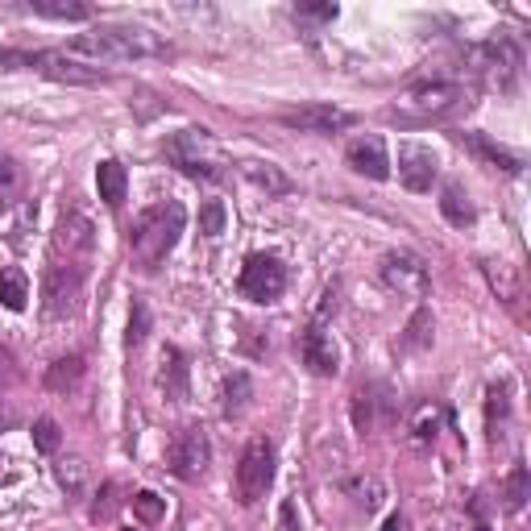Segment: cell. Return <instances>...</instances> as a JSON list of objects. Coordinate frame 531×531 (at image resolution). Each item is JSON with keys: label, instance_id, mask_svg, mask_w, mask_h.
<instances>
[{"label": "cell", "instance_id": "cell-25", "mask_svg": "<svg viewBox=\"0 0 531 531\" xmlns=\"http://www.w3.org/2000/svg\"><path fill=\"white\" fill-rule=\"evenodd\" d=\"M241 171H245L249 183H258L266 195H287V191H291V179H287L283 171H278L274 162H245Z\"/></svg>", "mask_w": 531, "mask_h": 531}, {"label": "cell", "instance_id": "cell-20", "mask_svg": "<svg viewBox=\"0 0 531 531\" xmlns=\"http://www.w3.org/2000/svg\"><path fill=\"white\" fill-rule=\"evenodd\" d=\"M432 337H436V320H432V307H415L403 337H399V349L403 353H424L432 349Z\"/></svg>", "mask_w": 531, "mask_h": 531}, {"label": "cell", "instance_id": "cell-12", "mask_svg": "<svg viewBox=\"0 0 531 531\" xmlns=\"http://www.w3.org/2000/svg\"><path fill=\"white\" fill-rule=\"evenodd\" d=\"M287 129H299V133H341L353 125V113L337 104H303V108H287V113H278Z\"/></svg>", "mask_w": 531, "mask_h": 531}, {"label": "cell", "instance_id": "cell-34", "mask_svg": "<svg viewBox=\"0 0 531 531\" xmlns=\"http://www.w3.org/2000/svg\"><path fill=\"white\" fill-rule=\"evenodd\" d=\"M225 220H229L225 204H220V200H208V204L200 208V233H204V237H220V233H225Z\"/></svg>", "mask_w": 531, "mask_h": 531}, {"label": "cell", "instance_id": "cell-23", "mask_svg": "<svg viewBox=\"0 0 531 531\" xmlns=\"http://www.w3.org/2000/svg\"><path fill=\"white\" fill-rule=\"evenodd\" d=\"M25 299H30V278H25L17 266H5L0 270V307L25 312Z\"/></svg>", "mask_w": 531, "mask_h": 531}, {"label": "cell", "instance_id": "cell-16", "mask_svg": "<svg viewBox=\"0 0 531 531\" xmlns=\"http://www.w3.org/2000/svg\"><path fill=\"white\" fill-rule=\"evenodd\" d=\"M187 378H191V370H187V357H183V349H175V345H166L162 349V366H158V390L171 403H183L187 399Z\"/></svg>", "mask_w": 531, "mask_h": 531}, {"label": "cell", "instance_id": "cell-32", "mask_svg": "<svg viewBox=\"0 0 531 531\" xmlns=\"http://www.w3.org/2000/svg\"><path fill=\"white\" fill-rule=\"evenodd\" d=\"M121 511V486L117 482H104L96 490V502H92V523H113Z\"/></svg>", "mask_w": 531, "mask_h": 531}, {"label": "cell", "instance_id": "cell-27", "mask_svg": "<svg viewBox=\"0 0 531 531\" xmlns=\"http://www.w3.org/2000/svg\"><path fill=\"white\" fill-rule=\"evenodd\" d=\"M79 378H83V357L79 353H67V357H59L54 366L46 370V386L50 390H71V386H79Z\"/></svg>", "mask_w": 531, "mask_h": 531}, {"label": "cell", "instance_id": "cell-29", "mask_svg": "<svg viewBox=\"0 0 531 531\" xmlns=\"http://www.w3.org/2000/svg\"><path fill=\"white\" fill-rule=\"evenodd\" d=\"M150 328H154V316H150V303L146 299H133L129 307V332H125V345L137 349V345H146L150 337Z\"/></svg>", "mask_w": 531, "mask_h": 531}, {"label": "cell", "instance_id": "cell-14", "mask_svg": "<svg viewBox=\"0 0 531 531\" xmlns=\"http://www.w3.org/2000/svg\"><path fill=\"white\" fill-rule=\"evenodd\" d=\"M299 357H303V366L312 374H320V378H332L341 370V353H337V345H332V337L320 324L299 332Z\"/></svg>", "mask_w": 531, "mask_h": 531}, {"label": "cell", "instance_id": "cell-21", "mask_svg": "<svg viewBox=\"0 0 531 531\" xmlns=\"http://www.w3.org/2000/svg\"><path fill=\"white\" fill-rule=\"evenodd\" d=\"M440 216L449 220L453 229H469L473 220H478V212H473V204H469V195L461 191V183H444V191H440Z\"/></svg>", "mask_w": 531, "mask_h": 531}, {"label": "cell", "instance_id": "cell-4", "mask_svg": "<svg viewBox=\"0 0 531 531\" xmlns=\"http://www.w3.org/2000/svg\"><path fill=\"white\" fill-rule=\"evenodd\" d=\"M270 486H274V444L266 436H254L237 461V502L254 507V502L266 498Z\"/></svg>", "mask_w": 531, "mask_h": 531}, {"label": "cell", "instance_id": "cell-11", "mask_svg": "<svg viewBox=\"0 0 531 531\" xmlns=\"http://www.w3.org/2000/svg\"><path fill=\"white\" fill-rule=\"evenodd\" d=\"M378 274H382V283L395 291V295H407V299H424L428 291H432V274H428V266H424V258H415V254H386L382 258V266H378Z\"/></svg>", "mask_w": 531, "mask_h": 531}, {"label": "cell", "instance_id": "cell-24", "mask_svg": "<svg viewBox=\"0 0 531 531\" xmlns=\"http://www.w3.org/2000/svg\"><path fill=\"white\" fill-rule=\"evenodd\" d=\"M378 395H382V399H374V386H370V390L361 386L357 395H353V428H357L361 436L378 428V407L386 403V390H382V386H378Z\"/></svg>", "mask_w": 531, "mask_h": 531}, {"label": "cell", "instance_id": "cell-15", "mask_svg": "<svg viewBox=\"0 0 531 531\" xmlns=\"http://www.w3.org/2000/svg\"><path fill=\"white\" fill-rule=\"evenodd\" d=\"M345 162L366 179H390V158H386L382 137H357V142H349Z\"/></svg>", "mask_w": 531, "mask_h": 531}, {"label": "cell", "instance_id": "cell-8", "mask_svg": "<svg viewBox=\"0 0 531 531\" xmlns=\"http://www.w3.org/2000/svg\"><path fill=\"white\" fill-rule=\"evenodd\" d=\"M54 262L59 266H83L92 258V249H96V229H92V220L83 216V212H63L59 216V225H54Z\"/></svg>", "mask_w": 531, "mask_h": 531}, {"label": "cell", "instance_id": "cell-40", "mask_svg": "<svg viewBox=\"0 0 531 531\" xmlns=\"http://www.w3.org/2000/svg\"><path fill=\"white\" fill-rule=\"evenodd\" d=\"M337 295H341V291H337V287H328V291H324V303H320V312H316V316H320V320H328V316H332V312H337Z\"/></svg>", "mask_w": 531, "mask_h": 531}, {"label": "cell", "instance_id": "cell-31", "mask_svg": "<svg viewBox=\"0 0 531 531\" xmlns=\"http://www.w3.org/2000/svg\"><path fill=\"white\" fill-rule=\"evenodd\" d=\"M249 390H254V386H249V374H229L225 378V415L229 419H237L245 407H249Z\"/></svg>", "mask_w": 531, "mask_h": 531}, {"label": "cell", "instance_id": "cell-30", "mask_svg": "<svg viewBox=\"0 0 531 531\" xmlns=\"http://www.w3.org/2000/svg\"><path fill=\"white\" fill-rule=\"evenodd\" d=\"M436 432H440V407H432V403L415 407V415H411V440L415 444H432Z\"/></svg>", "mask_w": 531, "mask_h": 531}, {"label": "cell", "instance_id": "cell-42", "mask_svg": "<svg viewBox=\"0 0 531 531\" xmlns=\"http://www.w3.org/2000/svg\"><path fill=\"white\" fill-rule=\"evenodd\" d=\"M382 531H403V519H399V515H390V519H386V527H382Z\"/></svg>", "mask_w": 531, "mask_h": 531}, {"label": "cell", "instance_id": "cell-39", "mask_svg": "<svg viewBox=\"0 0 531 531\" xmlns=\"http://www.w3.org/2000/svg\"><path fill=\"white\" fill-rule=\"evenodd\" d=\"M278 531H299V515H295V502H283V507H278Z\"/></svg>", "mask_w": 531, "mask_h": 531}, {"label": "cell", "instance_id": "cell-43", "mask_svg": "<svg viewBox=\"0 0 531 531\" xmlns=\"http://www.w3.org/2000/svg\"><path fill=\"white\" fill-rule=\"evenodd\" d=\"M0 212H5V200H0Z\"/></svg>", "mask_w": 531, "mask_h": 531}, {"label": "cell", "instance_id": "cell-6", "mask_svg": "<svg viewBox=\"0 0 531 531\" xmlns=\"http://www.w3.org/2000/svg\"><path fill=\"white\" fill-rule=\"evenodd\" d=\"M469 59H473V67H478V75L490 83V88H498V92H511L515 83H519V75H523V50L511 38L473 46Z\"/></svg>", "mask_w": 531, "mask_h": 531}, {"label": "cell", "instance_id": "cell-17", "mask_svg": "<svg viewBox=\"0 0 531 531\" xmlns=\"http://www.w3.org/2000/svg\"><path fill=\"white\" fill-rule=\"evenodd\" d=\"M511 428V386L507 382H494L486 390V432H490V444H498Z\"/></svg>", "mask_w": 531, "mask_h": 531}, {"label": "cell", "instance_id": "cell-37", "mask_svg": "<svg viewBox=\"0 0 531 531\" xmlns=\"http://www.w3.org/2000/svg\"><path fill=\"white\" fill-rule=\"evenodd\" d=\"M17 187H21V166H17V158L0 154V200H5V195H13Z\"/></svg>", "mask_w": 531, "mask_h": 531}, {"label": "cell", "instance_id": "cell-22", "mask_svg": "<svg viewBox=\"0 0 531 531\" xmlns=\"http://www.w3.org/2000/svg\"><path fill=\"white\" fill-rule=\"evenodd\" d=\"M461 146H465V150H473L478 158H486L490 166H498V171H507V175H519V171H523V162H519L515 154H507L502 146L486 142V137H478V133H465V137H461Z\"/></svg>", "mask_w": 531, "mask_h": 531}, {"label": "cell", "instance_id": "cell-28", "mask_svg": "<svg viewBox=\"0 0 531 531\" xmlns=\"http://www.w3.org/2000/svg\"><path fill=\"white\" fill-rule=\"evenodd\" d=\"M502 498H507V511H511V515H519V511L527 507V498H531V473H527V465H515V469L507 473Z\"/></svg>", "mask_w": 531, "mask_h": 531}, {"label": "cell", "instance_id": "cell-33", "mask_svg": "<svg viewBox=\"0 0 531 531\" xmlns=\"http://www.w3.org/2000/svg\"><path fill=\"white\" fill-rule=\"evenodd\" d=\"M133 515L142 519L146 527H154V523H162V515H166V502H162L154 490H142V494H133Z\"/></svg>", "mask_w": 531, "mask_h": 531}, {"label": "cell", "instance_id": "cell-36", "mask_svg": "<svg viewBox=\"0 0 531 531\" xmlns=\"http://www.w3.org/2000/svg\"><path fill=\"white\" fill-rule=\"evenodd\" d=\"M59 424H54V419L50 415H42L38 419V424H34V449L38 453H54V449H59Z\"/></svg>", "mask_w": 531, "mask_h": 531}, {"label": "cell", "instance_id": "cell-26", "mask_svg": "<svg viewBox=\"0 0 531 531\" xmlns=\"http://www.w3.org/2000/svg\"><path fill=\"white\" fill-rule=\"evenodd\" d=\"M30 9L50 21H88L92 17V9L83 5V0H30Z\"/></svg>", "mask_w": 531, "mask_h": 531}, {"label": "cell", "instance_id": "cell-38", "mask_svg": "<svg viewBox=\"0 0 531 531\" xmlns=\"http://www.w3.org/2000/svg\"><path fill=\"white\" fill-rule=\"evenodd\" d=\"M337 13H341L337 5H299V9H295V17H299V21H320V25L337 21Z\"/></svg>", "mask_w": 531, "mask_h": 531}, {"label": "cell", "instance_id": "cell-3", "mask_svg": "<svg viewBox=\"0 0 531 531\" xmlns=\"http://www.w3.org/2000/svg\"><path fill=\"white\" fill-rule=\"evenodd\" d=\"M469 108V88L465 83H449V79H436V83H415L399 96V104L390 108V117L403 121V125H428V121H449L457 113Z\"/></svg>", "mask_w": 531, "mask_h": 531}, {"label": "cell", "instance_id": "cell-9", "mask_svg": "<svg viewBox=\"0 0 531 531\" xmlns=\"http://www.w3.org/2000/svg\"><path fill=\"white\" fill-rule=\"evenodd\" d=\"M162 150H166V158H171L183 175H191V179H220L216 162H212V137L204 129L175 133Z\"/></svg>", "mask_w": 531, "mask_h": 531}, {"label": "cell", "instance_id": "cell-5", "mask_svg": "<svg viewBox=\"0 0 531 531\" xmlns=\"http://www.w3.org/2000/svg\"><path fill=\"white\" fill-rule=\"evenodd\" d=\"M212 465V444H208V432L200 424L191 428H179L166 444V469L175 473L179 482H200Z\"/></svg>", "mask_w": 531, "mask_h": 531}, {"label": "cell", "instance_id": "cell-13", "mask_svg": "<svg viewBox=\"0 0 531 531\" xmlns=\"http://www.w3.org/2000/svg\"><path fill=\"white\" fill-rule=\"evenodd\" d=\"M436 175H440V162L428 146H415V142L399 146V183L407 191H432Z\"/></svg>", "mask_w": 531, "mask_h": 531}, {"label": "cell", "instance_id": "cell-2", "mask_svg": "<svg viewBox=\"0 0 531 531\" xmlns=\"http://www.w3.org/2000/svg\"><path fill=\"white\" fill-rule=\"evenodd\" d=\"M183 225H187V212L175 200L146 208L133 225V262L142 270H158L166 258H171V249L179 245Z\"/></svg>", "mask_w": 531, "mask_h": 531}, {"label": "cell", "instance_id": "cell-10", "mask_svg": "<svg viewBox=\"0 0 531 531\" xmlns=\"http://www.w3.org/2000/svg\"><path fill=\"white\" fill-rule=\"evenodd\" d=\"M237 291L254 303H274L278 295L287 291V270L278 258L270 254H249L245 266H241V278H237Z\"/></svg>", "mask_w": 531, "mask_h": 531}, {"label": "cell", "instance_id": "cell-19", "mask_svg": "<svg viewBox=\"0 0 531 531\" xmlns=\"http://www.w3.org/2000/svg\"><path fill=\"white\" fill-rule=\"evenodd\" d=\"M96 187H100V200L108 208H121L125 204V191H129V175H125V166L117 158H104L96 166Z\"/></svg>", "mask_w": 531, "mask_h": 531}, {"label": "cell", "instance_id": "cell-18", "mask_svg": "<svg viewBox=\"0 0 531 531\" xmlns=\"http://www.w3.org/2000/svg\"><path fill=\"white\" fill-rule=\"evenodd\" d=\"M482 270H486V278H490L494 295H498L502 303H507V307H519V299H523V278H519V266L490 258V262H482Z\"/></svg>", "mask_w": 531, "mask_h": 531}, {"label": "cell", "instance_id": "cell-1", "mask_svg": "<svg viewBox=\"0 0 531 531\" xmlns=\"http://www.w3.org/2000/svg\"><path fill=\"white\" fill-rule=\"evenodd\" d=\"M67 54L88 63H129V59L166 54V42L154 30H146V25H96L88 34H75L67 42Z\"/></svg>", "mask_w": 531, "mask_h": 531}, {"label": "cell", "instance_id": "cell-41", "mask_svg": "<svg viewBox=\"0 0 531 531\" xmlns=\"http://www.w3.org/2000/svg\"><path fill=\"white\" fill-rule=\"evenodd\" d=\"M9 378H13V353L0 345V382H9Z\"/></svg>", "mask_w": 531, "mask_h": 531}, {"label": "cell", "instance_id": "cell-7", "mask_svg": "<svg viewBox=\"0 0 531 531\" xmlns=\"http://www.w3.org/2000/svg\"><path fill=\"white\" fill-rule=\"evenodd\" d=\"M83 278L88 270L83 266H59L54 262L42 278V307L50 320H67L79 312V299H83Z\"/></svg>", "mask_w": 531, "mask_h": 531}, {"label": "cell", "instance_id": "cell-35", "mask_svg": "<svg viewBox=\"0 0 531 531\" xmlns=\"http://www.w3.org/2000/svg\"><path fill=\"white\" fill-rule=\"evenodd\" d=\"M59 486L67 490V494H79L83 490V473H88V465H83L79 457H67V461H59Z\"/></svg>", "mask_w": 531, "mask_h": 531}]
</instances>
